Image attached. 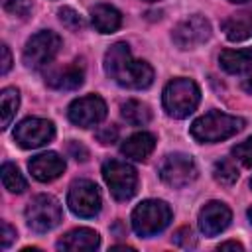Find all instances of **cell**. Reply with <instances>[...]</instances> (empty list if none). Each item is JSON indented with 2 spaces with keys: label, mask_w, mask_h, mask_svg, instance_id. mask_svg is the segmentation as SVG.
<instances>
[{
  "label": "cell",
  "mask_w": 252,
  "mask_h": 252,
  "mask_svg": "<svg viewBox=\"0 0 252 252\" xmlns=\"http://www.w3.org/2000/svg\"><path fill=\"white\" fill-rule=\"evenodd\" d=\"M104 71L112 81L126 89H146L154 83V69L150 63L134 59L124 41L110 45L104 55Z\"/></svg>",
  "instance_id": "6da1fadb"
},
{
  "label": "cell",
  "mask_w": 252,
  "mask_h": 252,
  "mask_svg": "<svg viewBox=\"0 0 252 252\" xmlns=\"http://www.w3.org/2000/svg\"><path fill=\"white\" fill-rule=\"evenodd\" d=\"M244 128V120L232 114H224L219 110H211L199 116L191 124V136L201 144H215L226 140Z\"/></svg>",
  "instance_id": "7a4b0ae2"
},
{
  "label": "cell",
  "mask_w": 252,
  "mask_h": 252,
  "mask_svg": "<svg viewBox=\"0 0 252 252\" xmlns=\"http://www.w3.org/2000/svg\"><path fill=\"white\" fill-rule=\"evenodd\" d=\"M161 100H163V108L169 116L185 118L197 108V104L201 100V91L195 81L179 77L165 85Z\"/></svg>",
  "instance_id": "3957f363"
},
{
  "label": "cell",
  "mask_w": 252,
  "mask_h": 252,
  "mask_svg": "<svg viewBox=\"0 0 252 252\" xmlns=\"http://www.w3.org/2000/svg\"><path fill=\"white\" fill-rule=\"evenodd\" d=\"M171 220V209L165 201L148 199L132 211V228L140 238H150L161 232Z\"/></svg>",
  "instance_id": "277c9868"
},
{
  "label": "cell",
  "mask_w": 252,
  "mask_h": 252,
  "mask_svg": "<svg viewBox=\"0 0 252 252\" xmlns=\"http://www.w3.org/2000/svg\"><path fill=\"white\" fill-rule=\"evenodd\" d=\"M102 177L116 201H128L134 197L138 187L136 169L120 159H106L102 163Z\"/></svg>",
  "instance_id": "5b68a950"
},
{
  "label": "cell",
  "mask_w": 252,
  "mask_h": 252,
  "mask_svg": "<svg viewBox=\"0 0 252 252\" xmlns=\"http://www.w3.org/2000/svg\"><path fill=\"white\" fill-rule=\"evenodd\" d=\"M28 226L35 232H47L61 222V205L51 195H35L26 207Z\"/></svg>",
  "instance_id": "8992f818"
},
{
  "label": "cell",
  "mask_w": 252,
  "mask_h": 252,
  "mask_svg": "<svg viewBox=\"0 0 252 252\" xmlns=\"http://www.w3.org/2000/svg\"><path fill=\"white\" fill-rule=\"evenodd\" d=\"M61 47V39L55 32H49V30H43V32H37L35 35H32L24 47V63L26 67L30 69H41V67H47L53 57L57 55Z\"/></svg>",
  "instance_id": "52a82bcc"
},
{
  "label": "cell",
  "mask_w": 252,
  "mask_h": 252,
  "mask_svg": "<svg viewBox=\"0 0 252 252\" xmlns=\"http://www.w3.org/2000/svg\"><path fill=\"white\" fill-rule=\"evenodd\" d=\"M67 205H69V209L77 217L91 219V217L98 215V211H100V205H102L100 191H98V187L93 181H89V179H77L69 187Z\"/></svg>",
  "instance_id": "ba28073f"
},
{
  "label": "cell",
  "mask_w": 252,
  "mask_h": 252,
  "mask_svg": "<svg viewBox=\"0 0 252 252\" xmlns=\"http://www.w3.org/2000/svg\"><path fill=\"white\" fill-rule=\"evenodd\" d=\"M159 177L165 185L181 189L197 177V165L187 154H169L159 165Z\"/></svg>",
  "instance_id": "9c48e42d"
},
{
  "label": "cell",
  "mask_w": 252,
  "mask_h": 252,
  "mask_svg": "<svg viewBox=\"0 0 252 252\" xmlns=\"http://www.w3.org/2000/svg\"><path fill=\"white\" fill-rule=\"evenodd\" d=\"M55 136V128L51 120L45 118H26L22 120L16 130H14V140L26 148V150H33V148H41L45 144H49Z\"/></svg>",
  "instance_id": "30bf717a"
},
{
  "label": "cell",
  "mask_w": 252,
  "mask_h": 252,
  "mask_svg": "<svg viewBox=\"0 0 252 252\" xmlns=\"http://www.w3.org/2000/svg\"><path fill=\"white\" fill-rule=\"evenodd\" d=\"M171 37L179 49H193L211 37V24L207 18H203L199 14L189 16L173 28Z\"/></svg>",
  "instance_id": "8fae6325"
},
{
  "label": "cell",
  "mask_w": 252,
  "mask_h": 252,
  "mask_svg": "<svg viewBox=\"0 0 252 252\" xmlns=\"http://www.w3.org/2000/svg\"><path fill=\"white\" fill-rule=\"evenodd\" d=\"M67 116H69V120L75 126L93 128V126H96L98 122L104 120V116H106V104H104V100L100 96L87 94V96H81V98H77V100H73L69 104Z\"/></svg>",
  "instance_id": "7c38bea8"
},
{
  "label": "cell",
  "mask_w": 252,
  "mask_h": 252,
  "mask_svg": "<svg viewBox=\"0 0 252 252\" xmlns=\"http://www.w3.org/2000/svg\"><path fill=\"white\" fill-rule=\"evenodd\" d=\"M230 219H232V213L224 203L211 201L199 213V228L205 236H217L230 224Z\"/></svg>",
  "instance_id": "4fadbf2b"
},
{
  "label": "cell",
  "mask_w": 252,
  "mask_h": 252,
  "mask_svg": "<svg viewBox=\"0 0 252 252\" xmlns=\"http://www.w3.org/2000/svg\"><path fill=\"white\" fill-rule=\"evenodd\" d=\"M85 71L79 61L67 63L63 67H51L45 73V85L55 91H75L83 85Z\"/></svg>",
  "instance_id": "5bb4252c"
},
{
  "label": "cell",
  "mask_w": 252,
  "mask_h": 252,
  "mask_svg": "<svg viewBox=\"0 0 252 252\" xmlns=\"http://www.w3.org/2000/svg\"><path fill=\"white\" fill-rule=\"evenodd\" d=\"M28 167H30L32 175L37 181L47 183V181L57 179L65 171V161L55 152H43V154H37L35 158H32L30 163H28Z\"/></svg>",
  "instance_id": "9a60e30c"
},
{
  "label": "cell",
  "mask_w": 252,
  "mask_h": 252,
  "mask_svg": "<svg viewBox=\"0 0 252 252\" xmlns=\"http://www.w3.org/2000/svg\"><path fill=\"white\" fill-rule=\"evenodd\" d=\"M100 244V236L96 230L93 228H73L69 230L63 238H59L57 248L59 250H73V252H81V250H96Z\"/></svg>",
  "instance_id": "2e32d148"
},
{
  "label": "cell",
  "mask_w": 252,
  "mask_h": 252,
  "mask_svg": "<svg viewBox=\"0 0 252 252\" xmlns=\"http://www.w3.org/2000/svg\"><path fill=\"white\" fill-rule=\"evenodd\" d=\"M219 63L226 73L252 77V47H248V49H224L219 57Z\"/></svg>",
  "instance_id": "e0dca14e"
},
{
  "label": "cell",
  "mask_w": 252,
  "mask_h": 252,
  "mask_svg": "<svg viewBox=\"0 0 252 252\" xmlns=\"http://www.w3.org/2000/svg\"><path fill=\"white\" fill-rule=\"evenodd\" d=\"M156 148V138L150 134V132H138V134H132L122 146H120V152L130 158V159H136V161H144Z\"/></svg>",
  "instance_id": "ac0fdd59"
},
{
  "label": "cell",
  "mask_w": 252,
  "mask_h": 252,
  "mask_svg": "<svg viewBox=\"0 0 252 252\" xmlns=\"http://www.w3.org/2000/svg\"><path fill=\"white\" fill-rule=\"evenodd\" d=\"M91 22L94 26L96 32L100 33H112L120 28L122 24V14L110 6V4H96L91 10Z\"/></svg>",
  "instance_id": "d6986e66"
},
{
  "label": "cell",
  "mask_w": 252,
  "mask_h": 252,
  "mask_svg": "<svg viewBox=\"0 0 252 252\" xmlns=\"http://www.w3.org/2000/svg\"><path fill=\"white\" fill-rule=\"evenodd\" d=\"M222 32L230 41H244L252 37V10L232 14L222 22Z\"/></svg>",
  "instance_id": "ffe728a7"
},
{
  "label": "cell",
  "mask_w": 252,
  "mask_h": 252,
  "mask_svg": "<svg viewBox=\"0 0 252 252\" xmlns=\"http://www.w3.org/2000/svg\"><path fill=\"white\" fill-rule=\"evenodd\" d=\"M120 114H122V118H124L128 124H132V126H144V124H148V122L152 120V110H150V106H148L146 102H140V100H134V98L122 102Z\"/></svg>",
  "instance_id": "44dd1931"
},
{
  "label": "cell",
  "mask_w": 252,
  "mask_h": 252,
  "mask_svg": "<svg viewBox=\"0 0 252 252\" xmlns=\"http://www.w3.org/2000/svg\"><path fill=\"white\" fill-rule=\"evenodd\" d=\"M20 106V93L14 87H6L0 93V112H2V130H6Z\"/></svg>",
  "instance_id": "7402d4cb"
},
{
  "label": "cell",
  "mask_w": 252,
  "mask_h": 252,
  "mask_svg": "<svg viewBox=\"0 0 252 252\" xmlns=\"http://www.w3.org/2000/svg\"><path fill=\"white\" fill-rule=\"evenodd\" d=\"M2 183H4V187L10 191V193H22V191H26L28 189V181H26V177L22 175V171L14 165V163H10V161H6L4 165H2Z\"/></svg>",
  "instance_id": "603a6c76"
},
{
  "label": "cell",
  "mask_w": 252,
  "mask_h": 252,
  "mask_svg": "<svg viewBox=\"0 0 252 252\" xmlns=\"http://www.w3.org/2000/svg\"><path fill=\"white\" fill-rule=\"evenodd\" d=\"M213 175H215V179H217L220 185H232V183H236V179H238V169H236V165H234L232 159L222 158V159H219V161L215 163Z\"/></svg>",
  "instance_id": "cb8c5ba5"
},
{
  "label": "cell",
  "mask_w": 252,
  "mask_h": 252,
  "mask_svg": "<svg viewBox=\"0 0 252 252\" xmlns=\"http://www.w3.org/2000/svg\"><path fill=\"white\" fill-rule=\"evenodd\" d=\"M59 20H61V24L67 28V30H81L83 26H85V20L79 16V12L77 10H73V8H69V6H63V8H59Z\"/></svg>",
  "instance_id": "d4e9b609"
},
{
  "label": "cell",
  "mask_w": 252,
  "mask_h": 252,
  "mask_svg": "<svg viewBox=\"0 0 252 252\" xmlns=\"http://www.w3.org/2000/svg\"><path fill=\"white\" fill-rule=\"evenodd\" d=\"M2 6L6 12L18 16V18H28L32 12V2L30 0H2Z\"/></svg>",
  "instance_id": "484cf974"
},
{
  "label": "cell",
  "mask_w": 252,
  "mask_h": 252,
  "mask_svg": "<svg viewBox=\"0 0 252 252\" xmlns=\"http://www.w3.org/2000/svg\"><path fill=\"white\" fill-rule=\"evenodd\" d=\"M232 156H234L240 163H244L246 167H252V136L246 138L244 142L236 144V146L232 148Z\"/></svg>",
  "instance_id": "4316f807"
},
{
  "label": "cell",
  "mask_w": 252,
  "mask_h": 252,
  "mask_svg": "<svg viewBox=\"0 0 252 252\" xmlns=\"http://www.w3.org/2000/svg\"><path fill=\"white\" fill-rule=\"evenodd\" d=\"M173 242H175L177 246H181V248H193V246L197 244V240H195V236H193V230H191L189 226H181L179 230H175Z\"/></svg>",
  "instance_id": "83f0119b"
},
{
  "label": "cell",
  "mask_w": 252,
  "mask_h": 252,
  "mask_svg": "<svg viewBox=\"0 0 252 252\" xmlns=\"http://www.w3.org/2000/svg\"><path fill=\"white\" fill-rule=\"evenodd\" d=\"M0 228H2V234H0V242H2V248H10V244L16 240V228H12L6 220L0 222Z\"/></svg>",
  "instance_id": "f1b7e54d"
},
{
  "label": "cell",
  "mask_w": 252,
  "mask_h": 252,
  "mask_svg": "<svg viewBox=\"0 0 252 252\" xmlns=\"http://www.w3.org/2000/svg\"><path fill=\"white\" fill-rule=\"evenodd\" d=\"M116 138H118L116 126H104V128H100L96 132V140L100 144H112V142H116Z\"/></svg>",
  "instance_id": "f546056e"
},
{
  "label": "cell",
  "mask_w": 252,
  "mask_h": 252,
  "mask_svg": "<svg viewBox=\"0 0 252 252\" xmlns=\"http://www.w3.org/2000/svg\"><path fill=\"white\" fill-rule=\"evenodd\" d=\"M67 152H69V156L75 158L77 161H85V159L89 158V150H87L83 144H79V142H69Z\"/></svg>",
  "instance_id": "4dcf8cb0"
},
{
  "label": "cell",
  "mask_w": 252,
  "mask_h": 252,
  "mask_svg": "<svg viewBox=\"0 0 252 252\" xmlns=\"http://www.w3.org/2000/svg\"><path fill=\"white\" fill-rule=\"evenodd\" d=\"M0 55H2V59H0V73L6 75V73L10 71V67H12V55H10V49H8L6 43H2V47H0Z\"/></svg>",
  "instance_id": "1f68e13d"
},
{
  "label": "cell",
  "mask_w": 252,
  "mask_h": 252,
  "mask_svg": "<svg viewBox=\"0 0 252 252\" xmlns=\"http://www.w3.org/2000/svg\"><path fill=\"white\" fill-rule=\"evenodd\" d=\"M219 250H244V246H242L240 242L228 240V242H222V244H219Z\"/></svg>",
  "instance_id": "d6a6232c"
},
{
  "label": "cell",
  "mask_w": 252,
  "mask_h": 252,
  "mask_svg": "<svg viewBox=\"0 0 252 252\" xmlns=\"http://www.w3.org/2000/svg\"><path fill=\"white\" fill-rule=\"evenodd\" d=\"M242 87H244V91H246V93H250V94H252V77H250V79H246Z\"/></svg>",
  "instance_id": "836d02e7"
},
{
  "label": "cell",
  "mask_w": 252,
  "mask_h": 252,
  "mask_svg": "<svg viewBox=\"0 0 252 252\" xmlns=\"http://www.w3.org/2000/svg\"><path fill=\"white\" fill-rule=\"evenodd\" d=\"M112 250H134L132 246H112Z\"/></svg>",
  "instance_id": "e575fe53"
},
{
  "label": "cell",
  "mask_w": 252,
  "mask_h": 252,
  "mask_svg": "<svg viewBox=\"0 0 252 252\" xmlns=\"http://www.w3.org/2000/svg\"><path fill=\"white\" fill-rule=\"evenodd\" d=\"M248 219H250V222H252V207L248 209Z\"/></svg>",
  "instance_id": "d590c367"
},
{
  "label": "cell",
  "mask_w": 252,
  "mask_h": 252,
  "mask_svg": "<svg viewBox=\"0 0 252 252\" xmlns=\"http://www.w3.org/2000/svg\"><path fill=\"white\" fill-rule=\"evenodd\" d=\"M230 2H246V0H230Z\"/></svg>",
  "instance_id": "8d00e7d4"
},
{
  "label": "cell",
  "mask_w": 252,
  "mask_h": 252,
  "mask_svg": "<svg viewBox=\"0 0 252 252\" xmlns=\"http://www.w3.org/2000/svg\"><path fill=\"white\" fill-rule=\"evenodd\" d=\"M146 2H158V0H146Z\"/></svg>",
  "instance_id": "74e56055"
},
{
  "label": "cell",
  "mask_w": 252,
  "mask_h": 252,
  "mask_svg": "<svg viewBox=\"0 0 252 252\" xmlns=\"http://www.w3.org/2000/svg\"><path fill=\"white\" fill-rule=\"evenodd\" d=\"M250 187H252V181H250Z\"/></svg>",
  "instance_id": "f35d334b"
}]
</instances>
